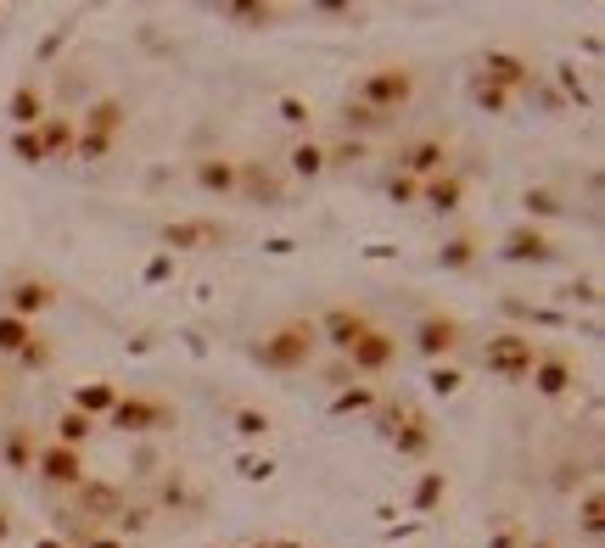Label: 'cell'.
Masks as SVG:
<instances>
[{
	"label": "cell",
	"instance_id": "11",
	"mask_svg": "<svg viewBox=\"0 0 605 548\" xmlns=\"http://www.w3.org/2000/svg\"><path fill=\"white\" fill-rule=\"evenodd\" d=\"M477 78H488V84L510 89L515 102H522V96H533V84H539L533 62H528L522 51H504V45H493V51H482V56H477Z\"/></svg>",
	"mask_w": 605,
	"mask_h": 548
},
{
	"label": "cell",
	"instance_id": "26",
	"mask_svg": "<svg viewBox=\"0 0 605 548\" xmlns=\"http://www.w3.org/2000/svg\"><path fill=\"white\" fill-rule=\"evenodd\" d=\"M398 118H387V113H376V107H365V102H342V113H336V129L342 135H354V140H371V135H382V129H393Z\"/></svg>",
	"mask_w": 605,
	"mask_h": 548
},
{
	"label": "cell",
	"instance_id": "49",
	"mask_svg": "<svg viewBox=\"0 0 605 548\" xmlns=\"http://www.w3.org/2000/svg\"><path fill=\"white\" fill-rule=\"evenodd\" d=\"M270 548H303V542H298V537H281V542H270Z\"/></svg>",
	"mask_w": 605,
	"mask_h": 548
},
{
	"label": "cell",
	"instance_id": "2",
	"mask_svg": "<svg viewBox=\"0 0 605 548\" xmlns=\"http://www.w3.org/2000/svg\"><path fill=\"white\" fill-rule=\"evenodd\" d=\"M415 96H420V73H415L409 62H376V67H365L359 84H354V102H365V107H376V113H387V118L409 113Z\"/></svg>",
	"mask_w": 605,
	"mask_h": 548
},
{
	"label": "cell",
	"instance_id": "20",
	"mask_svg": "<svg viewBox=\"0 0 605 548\" xmlns=\"http://www.w3.org/2000/svg\"><path fill=\"white\" fill-rule=\"evenodd\" d=\"M236 173H241V157L208 151V157L191 162V186H197L202 197H236Z\"/></svg>",
	"mask_w": 605,
	"mask_h": 548
},
{
	"label": "cell",
	"instance_id": "33",
	"mask_svg": "<svg viewBox=\"0 0 605 548\" xmlns=\"http://www.w3.org/2000/svg\"><path fill=\"white\" fill-rule=\"evenodd\" d=\"M577 531H583V537H599V531H605V498H599L594 482H588L583 498H577Z\"/></svg>",
	"mask_w": 605,
	"mask_h": 548
},
{
	"label": "cell",
	"instance_id": "41",
	"mask_svg": "<svg viewBox=\"0 0 605 548\" xmlns=\"http://www.w3.org/2000/svg\"><path fill=\"white\" fill-rule=\"evenodd\" d=\"M522 202H528V213H533V219H550V213H561V197H555V191H528ZM533 219H528V224H533Z\"/></svg>",
	"mask_w": 605,
	"mask_h": 548
},
{
	"label": "cell",
	"instance_id": "31",
	"mask_svg": "<svg viewBox=\"0 0 605 548\" xmlns=\"http://www.w3.org/2000/svg\"><path fill=\"white\" fill-rule=\"evenodd\" d=\"M40 325H29V319H18V314H0V358H18L23 347H29V336H34Z\"/></svg>",
	"mask_w": 605,
	"mask_h": 548
},
{
	"label": "cell",
	"instance_id": "4",
	"mask_svg": "<svg viewBox=\"0 0 605 548\" xmlns=\"http://www.w3.org/2000/svg\"><path fill=\"white\" fill-rule=\"evenodd\" d=\"M466 341H471L466 319H460V314H444V308H426V314L409 325V347H415L426 363H455Z\"/></svg>",
	"mask_w": 605,
	"mask_h": 548
},
{
	"label": "cell",
	"instance_id": "27",
	"mask_svg": "<svg viewBox=\"0 0 605 548\" xmlns=\"http://www.w3.org/2000/svg\"><path fill=\"white\" fill-rule=\"evenodd\" d=\"M118 398H124V387H118V381H91V387H79V392L67 398V409H79L84 420H96V425H102V420L113 414V403H118Z\"/></svg>",
	"mask_w": 605,
	"mask_h": 548
},
{
	"label": "cell",
	"instance_id": "37",
	"mask_svg": "<svg viewBox=\"0 0 605 548\" xmlns=\"http://www.w3.org/2000/svg\"><path fill=\"white\" fill-rule=\"evenodd\" d=\"M230 425H236L241 436H270V414H264V409H236Z\"/></svg>",
	"mask_w": 605,
	"mask_h": 548
},
{
	"label": "cell",
	"instance_id": "17",
	"mask_svg": "<svg viewBox=\"0 0 605 548\" xmlns=\"http://www.w3.org/2000/svg\"><path fill=\"white\" fill-rule=\"evenodd\" d=\"M34 476L51 487V493H73L84 476H91V465H84V453L73 447H56V442H40V460H34Z\"/></svg>",
	"mask_w": 605,
	"mask_h": 548
},
{
	"label": "cell",
	"instance_id": "48",
	"mask_svg": "<svg viewBox=\"0 0 605 548\" xmlns=\"http://www.w3.org/2000/svg\"><path fill=\"white\" fill-rule=\"evenodd\" d=\"M7 403H12V381H7V376H0V409H7Z\"/></svg>",
	"mask_w": 605,
	"mask_h": 548
},
{
	"label": "cell",
	"instance_id": "51",
	"mask_svg": "<svg viewBox=\"0 0 605 548\" xmlns=\"http://www.w3.org/2000/svg\"><path fill=\"white\" fill-rule=\"evenodd\" d=\"M40 548H62V542H40Z\"/></svg>",
	"mask_w": 605,
	"mask_h": 548
},
{
	"label": "cell",
	"instance_id": "18",
	"mask_svg": "<svg viewBox=\"0 0 605 548\" xmlns=\"http://www.w3.org/2000/svg\"><path fill=\"white\" fill-rule=\"evenodd\" d=\"M40 425L29 420H12V425H0V465H7L12 476H34V460H40Z\"/></svg>",
	"mask_w": 605,
	"mask_h": 548
},
{
	"label": "cell",
	"instance_id": "9",
	"mask_svg": "<svg viewBox=\"0 0 605 548\" xmlns=\"http://www.w3.org/2000/svg\"><path fill=\"white\" fill-rule=\"evenodd\" d=\"M67 498H73L79 520H91V526H113V520H118V509L129 504V487H124V482H113V476H84Z\"/></svg>",
	"mask_w": 605,
	"mask_h": 548
},
{
	"label": "cell",
	"instance_id": "43",
	"mask_svg": "<svg viewBox=\"0 0 605 548\" xmlns=\"http://www.w3.org/2000/svg\"><path fill=\"white\" fill-rule=\"evenodd\" d=\"M444 487H449L444 476H426V482L415 487V509H431V504H438V498H444Z\"/></svg>",
	"mask_w": 605,
	"mask_h": 548
},
{
	"label": "cell",
	"instance_id": "28",
	"mask_svg": "<svg viewBox=\"0 0 605 548\" xmlns=\"http://www.w3.org/2000/svg\"><path fill=\"white\" fill-rule=\"evenodd\" d=\"M96 431H102L96 420H84L79 409H62V414L51 420V436H45V442H56V447H73V453H84V447L96 442Z\"/></svg>",
	"mask_w": 605,
	"mask_h": 548
},
{
	"label": "cell",
	"instance_id": "36",
	"mask_svg": "<svg viewBox=\"0 0 605 548\" xmlns=\"http://www.w3.org/2000/svg\"><path fill=\"white\" fill-rule=\"evenodd\" d=\"M387 197H393L398 208H420V179H409V173H393V179H387Z\"/></svg>",
	"mask_w": 605,
	"mask_h": 548
},
{
	"label": "cell",
	"instance_id": "23",
	"mask_svg": "<svg viewBox=\"0 0 605 548\" xmlns=\"http://www.w3.org/2000/svg\"><path fill=\"white\" fill-rule=\"evenodd\" d=\"M34 140H40V151H45V162H67L73 157V140H79V124H73V113H45L40 124H34Z\"/></svg>",
	"mask_w": 605,
	"mask_h": 548
},
{
	"label": "cell",
	"instance_id": "8",
	"mask_svg": "<svg viewBox=\"0 0 605 548\" xmlns=\"http://www.w3.org/2000/svg\"><path fill=\"white\" fill-rule=\"evenodd\" d=\"M398 352H404L398 330H387V325L376 319V325L354 341V352L342 358V363H348V370H354L359 381H382V376H393V370H398Z\"/></svg>",
	"mask_w": 605,
	"mask_h": 548
},
{
	"label": "cell",
	"instance_id": "32",
	"mask_svg": "<svg viewBox=\"0 0 605 548\" xmlns=\"http://www.w3.org/2000/svg\"><path fill=\"white\" fill-rule=\"evenodd\" d=\"M471 102H477L488 118H504V113L515 107V96H510V89H499V84H488V78H477V73H471Z\"/></svg>",
	"mask_w": 605,
	"mask_h": 548
},
{
	"label": "cell",
	"instance_id": "21",
	"mask_svg": "<svg viewBox=\"0 0 605 548\" xmlns=\"http://www.w3.org/2000/svg\"><path fill=\"white\" fill-rule=\"evenodd\" d=\"M45 113H51L45 78H40V73H23V78H18V89H12V102H7V118H12V129H34Z\"/></svg>",
	"mask_w": 605,
	"mask_h": 548
},
{
	"label": "cell",
	"instance_id": "40",
	"mask_svg": "<svg viewBox=\"0 0 605 548\" xmlns=\"http://www.w3.org/2000/svg\"><path fill=\"white\" fill-rule=\"evenodd\" d=\"M12 151H18V162H45V151H40L34 129H12Z\"/></svg>",
	"mask_w": 605,
	"mask_h": 548
},
{
	"label": "cell",
	"instance_id": "38",
	"mask_svg": "<svg viewBox=\"0 0 605 548\" xmlns=\"http://www.w3.org/2000/svg\"><path fill=\"white\" fill-rule=\"evenodd\" d=\"M225 18H230V23H252V29H270L281 12H275V7H225Z\"/></svg>",
	"mask_w": 605,
	"mask_h": 548
},
{
	"label": "cell",
	"instance_id": "24",
	"mask_svg": "<svg viewBox=\"0 0 605 548\" xmlns=\"http://www.w3.org/2000/svg\"><path fill=\"white\" fill-rule=\"evenodd\" d=\"M482 230H455V235H444V246H438V268H449V274H466V268H477V257H482Z\"/></svg>",
	"mask_w": 605,
	"mask_h": 548
},
{
	"label": "cell",
	"instance_id": "14",
	"mask_svg": "<svg viewBox=\"0 0 605 548\" xmlns=\"http://www.w3.org/2000/svg\"><path fill=\"white\" fill-rule=\"evenodd\" d=\"M533 392L539 398H566L577 381H583V370H577V352L572 347H550L544 341V352H539V363H533Z\"/></svg>",
	"mask_w": 605,
	"mask_h": 548
},
{
	"label": "cell",
	"instance_id": "22",
	"mask_svg": "<svg viewBox=\"0 0 605 548\" xmlns=\"http://www.w3.org/2000/svg\"><path fill=\"white\" fill-rule=\"evenodd\" d=\"M73 124L91 129V135L124 140V129H129V102H124V96H96V102H84V113H73Z\"/></svg>",
	"mask_w": 605,
	"mask_h": 548
},
{
	"label": "cell",
	"instance_id": "25",
	"mask_svg": "<svg viewBox=\"0 0 605 548\" xmlns=\"http://www.w3.org/2000/svg\"><path fill=\"white\" fill-rule=\"evenodd\" d=\"M281 173H286V179H298V186H309V179H325V146H320L314 135L292 140V151H286Z\"/></svg>",
	"mask_w": 605,
	"mask_h": 548
},
{
	"label": "cell",
	"instance_id": "42",
	"mask_svg": "<svg viewBox=\"0 0 605 548\" xmlns=\"http://www.w3.org/2000/svg\"><path fill=\"white\" fill-rule=\"evenodd\" d=\"M431 392H460V370H455V363H431Z\"/></svg>",
	"mask_w": 605,
	"mask_h": 548
},
{
	"label": "cell",
	"instance_id": "13",
	"mask_svg": "<svg viewBox=\"0 0 605 548\" xmlns=\"http://www.w3.org/2000/svg\"><path fill=\"white\" fill-rule=\"evenodd\" d=\"M566 246L544 230V224H510L504 235H499V263H555Z\"/></svg>",
	"mask_w": 605,
	"mask_h": 548
},
{
	"label": "cell",
	"instance_id": "12",
	"mask_svg": "<svg viewBox=\"0 0 605 548\" xmlns=\"http://www.w3.org/2000/svg\"><path fill=\"white\" fill-rule=\"evenodd\" d=\"M387 447L398 453V460H431L438 453V425H431V414L420 409V403H409L398 420H393V431H387Z\"/></svg>",
	"mask_w": 605,
	"mask_h": 548
},
{
	"label": "cell",
	"instance_id": "35",
	"mask_svg": "<svg viewBox=\"0 0 605 548\" xmlns=\"http://www.w3.org/2000/svg\"><path fill=\"white\" fill-rule=\"evenodd\" d=\"M118 151V140L113 135H91V129H79V140H73V157L79 162H107Z\"/></svg>",
	"mask_w": 605,
	"mask_h": 548
},
{
	"label": "cell",
	"instance_id": "44",
	"mask_svg": "<svg viewBox=\"0 0 605 548\" xmlns=\"http://www.w3.org/2000/svg\"><path fill=\"white\" fill-rule=\"evenodd\" d=\"M566 297H572V303H583V308H594V303H599V286H594V281H583V286L572 281V286H566Z\"/></svg>",
	"mask_w": 605,
	"mask_h": 548
},
{
	"label": "cell",
	"instance_id": "34",
	"mask_svg": "<svg viewBox=\"0 0 605 548\" xmlns=\"http://www.w3.org/2000/svg\"><path fill=\"white\" fill-rule=\"evenodd\" d=\"M376 398H382V387H342V392L331 398V414H371Z\"/></svg>",
	"mask_w": 605,
	"mask_h": 548
},
{
	"label": "cell",
	"instance_id": "45",
	"mask_svg": "<svg viewBox=\"0 0 605 548\" xmlns=\"http://www.w3.org/2000/svg\"><path fill=\"white\" fill-rule=\"evenodd\" d=\"M522 542H528V531H522V526H504V531H499L488 548H522Z\"/></svg>",
	"mask_w": 605,
	"mask_h": 548
},
{
	"label": "cell",
	"instance_id": "46",
	"mask_svg": "<svg viewBox=\"0 0 605 548\" xmlns=\"http://www.w3.org/2000/svg\"><path fill=\"white\" fill-rule=\"evenodd\" d=\"M0 542H12V515L0 509Z\"/></svg>",
	"mask_w": 605,
	"mask_h": 548
},
{
	"label": "cell",
	"instance_id": "19",
	"mask_svg": "<svg viewBox=\"0 0 605 548\" xmlns=\"http://www.w3.org/2000/svg\"><path fill=\"white\" fill-rule=\"evenodd\" d=\"M466 197H471V179H466L460 168L420 179V208H426V213H438V219H455V213L466 208Z\"/></svg>",
	"mask_w": 605,
	"mask_h": 548
},
{
	"label": "cell",
	"instance_id": "16",
	"mask_svg": "<svg viewBox=\"0 0 605 548\" xmlns=\"http://www.w3.org/2000/svg\"><path fill=\"white\" fill-rule=\"evenodd\" d=\"M236 230L230 224H219V219H168L163 230H157V241L168 246V252H208V246H225Z\"/></svg>",
	"mask_w": 605,
	"mask_h": 548
},
{
	"label": "cell",
	"instance_id": "29",
	"mask_svg": "<svg viewBox=\"0 0 605 548\" xmlns=\"http://www.w3.org/2000/svg\"><path fill=\"white\" fill-rule=\"evenodd\" d=\"M12 370H18V376H45V370H56V336L34 330V336H29V347L12 358Z\"/></svg>",
	"mask_w": 605,
	"mask_h": 548
},
{
	"label": "cell",
	"instance_id": "6",
	"mask_svg": "<svg viewBox=\"0 0 605 548\" xmlns=\"http://www.w3.org/2000/svg\"><path fill=\"white\" fill-rule=\"evenodd\" d=\"M56 303H62V286L51 281V274H40V268H23V274H12V281L0 286V314H18L29 325H40Z\"/></svg>",
	"mask_w": 605,
	"mask_h": 548
},
{
	"label": "cell",
	"instance_id": "1",
	"mask_svg": "<svg viewBox=\"0 0 605 548\" xmlns=\"http://www.w3.org/2000/svg\"><path fill=\"white\" fill-rule=\"evenodd\" d=\"M314 358H320V330L309 314H286L270 330H258V341H252V363L270 376H303Z\"/></svg>",
	"mask_w": 605,
	"mask_h": 548
},
{
	"label": "cell",
	"instance_id": "47",
	"mask_svg": "<svg viewBox=\"0 0 605 548\" xmlns=\"http://www.w3.org/2000/svg\"><path fill=\"white\" fill-rule=\"evenodd\" d=\"M522 548H561V542H555V537H528Z\"/></svg>",
	"mask_w": 605,
	"mask_h": 548
},
{
	"label": "cell",
	"instance_id": "30",
	"mask_svg": "<svg viewBox=\"0 0 605 548\" xmlns=\"http://www.w3.org/2000/svg\"><path fill=\"white\" fill-rule=\"evenodd\" d=\"M320 146H325V173L359 168L371 157V140H354V135H336V140H320Z\"/></svg>",
	"mask_w": 605,
	"mask_h": 548
},
{
	"label": "cell",
	"instance_id": "10",
	"mask_svg": "<svg viewBox=\"0 0 605 548\" xmlns=\"http://www.w3.org/2000/svg\"><path fill=\"white\" fill-rule=\"evenodd\" d=\"M371 325H376V314H371V308H359V303H331V308L314 319L320 347H331V352H342V358L354 352V341H359Z\"/></svg>",
	"mask_w": 605,
	"mask_h": 548
},
{
	"label": "cell",
	"instance_id": "39",
	"mask_svg": "<svg viewBox=\"0 0 605 548\" xmlns=\"http://www.w3.org/2000/svg\"><path fill=\"white\" fill-rule=\"evenodd\" d=\"M281 118H286L292 129H314V107L298 102V96H281Z\"/></svg>",
	"mask_w": 605,
	"mask_h": 548
},
{
	"label": "cell",
	"instance_id": "7",
	"mask_svg": "<svg viewBox=\"0 0 605 548\" xmlns=\"http://www.w3.org/2000/svg\"><path fill=\"white\" fill-rule=\"evenodd\" d=\"M455 168V140L444 129H426V135H409L398 151H393V173H409V179H431V173H449Z\"/></svg>",
	"mask_w": 605,
	"mask_h": 548
},
{
	"label": "cell",
	"instance_id": "5",
	"mask_svg": "<svg viewBox=\"0 0 605 548\" xmlns=\"http://www.w3.org/2000/svg\"><path fill=\"white\" fill-rule=\"evenodd\" d=\"M180 414H175V403L168 398H157V392H129L124 387V398L113 403V414L102 420L107 431H124V436H157V431H168Z\"/></svg>",
	"mask_w": 605,
	"mask_h": 548
},
{
	"label": "cell",
	"instance_id": "15",
	"mask_svg": "<svg viewBox=\"0 0 605 548\" xmlns=\"http://www.w3.org/2000/svg\"><path fill=\"white\" fill-rule=\"evenodd\" d=\"M286 186H292V179H286L275 162H264V157H241V173H236V197H247V202H258V208H281Z\"/></svg>",
	"mask_w": 605,
	"mask_h": 548
},
{
	"label": "cell",
	"instance_id": "3",
	"mask_svg": "<svg viewBox=\"0 0 605 548\" xmlns=\"http://www.w3.org/2000/svg\"><path fill=\"white\" fill-rule=\"evenodd\" d=\"M539 352H544V341H539L533 330H493V336L482 341L477 363H482V370H488L493 381H510V387H522V381L533 376Z\"/></svg>",
	"mask_w": 605,
	"mask_h": 548
},
{
	"label": "cell",
	"instance_id": "50",
	"mask_svg": "<svg viewBox=\"0 0 605 548\" xmlns=\"http://www.w3.org/2000/svg\"><path fill=\"white\" fill-rule=\"evenodd\" d=\"M247 548H270V537H258V542H247Z\"/></svg>",
	"mask_w": 605,
	"mask_h": 548
}]
</instances>
